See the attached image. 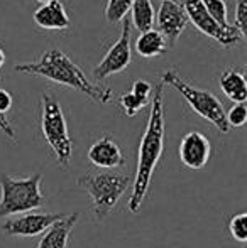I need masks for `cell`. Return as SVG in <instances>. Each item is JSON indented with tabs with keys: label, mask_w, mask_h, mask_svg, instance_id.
<instances>
[{
	"label": "cell",
	"mask_w": 247,
	"mask_h": 248,
	"mask_svg": "<svg viewBox=\"0 0 247 248\" xmlns=\"http://www.w3.org/2000/svg\"><path fill=\"white\" fill-rule=\"evenodd\" d=\"M163 100H165V83L159 79L151 98L148 125H146L144 135L139 144L137 169H135L134 186H132V194L127 204L131 213L141 211L142 202L148 196L152 172L161 160L163 149H165V103Z\"/></svg>",
	"instance_id": "cell-1"
},
{
	"label": "cell",
	"mask_w": 247,
	"mask_h": 248,
	"mask_svg": "<svg viewBox=\"0 0 247 248\" xmlns=\"http://www.w3.org/2000/svg\"><path fill=\"white\" fill-rule=\"evenodd\" d=\"M16 71L24 75L43 76L54 83L69 86L76 92L85 93L92 100L105 105L112 100V90L105 85H95L86 75L60 49H49L41 56L37 61L20 62L16 66Z\"/></svg>",
	"instance_id": "cell-2"
},
{
	"label": "cell",
	"mask_w": 247,
	"mask_h": 248,
	"mask_svg": "<svg viewBox=\"0 0 247 248\" xmlns=\"http://www.w3.org/2000/svg\"><path fill=\"white\" fill-rule=\"evenodd\" d=\"M161 81L165 85H169L181 93V96L188 101V105L191 107V110L195 113H198L201 118L208 120L212 125H215L218 132L222 134H229L231 125L227 122V111L224 110V105L220 103V100L210 93L208 90H200L197 86L186 83L175 69H166L161 75Z\"/></svg>",
	"instance_id": "cell-3"
},
{
	"label": "cell",
	"mask_w": 247,
	"mask_h": 248,
	"mask_svg": "<svg viewBox=\"0 0 247 248\" xmlns=\"http://www.w3.org/2000/svg\"><path fill=\"white\" fill-rule=\"evenodd\" d=\"M41 179L43 174H34L26 179H16L7 174H0V218L41 208L44 202Z\"/></svg>",
	"instance_id": "cell-4"
},
{
	"label": "cell",
	"mask_w": 247,
	"mask_h": 248,
	"mask_svg": "<svg viewBox=\"0 0 247 248\" xmlns=\"http://www.w3.org/2000/svg\"><path fill=\"white\" fill-rule=\"evenodd\" d=\"M76 184L92 198L95 218L103 219L131 186V177L115 172H88L78 177Z\"/></svg>",
	"instance_id": "cell-5"
},
{
	"label": "cell",
	"mask_w": 247,
	"mask_h": 248,
	"mask_svg": "<svg viewBox=\"0 0 247 248\" xmlns=\"http://www.w3.org/2000/svg\"><path fill=\"white\" fill-rule=\"evenodd\" d=\"M41 130L48 145L56 155L61 167H68L73 154V142L69 137L66 118L63 108L54 96L44 93L43 95V113H41Z\"/></svg>",
	"instance_id": "cell-6"
},
{
	"label": "cell",
	"mask_w": 247,
	"mask_h": 248,
	"mask_svg": "<svg viewBox=\"0 0 247 248\" xmlns=\"http://www.w3.org/2000/svg\"><path fill=\"white\" fill-rule=\"evenodd\" d=\"M183 5H185L186 16L190 19V22L197 27L200 32H203L205 36L215 39L218 44L225 47H231L234 44H237L241 41V34L235 29L234 24L224 27L210 16L207 9H205L203 2L201 0H183Z\"/></svg>",
	"instance_id": "cell-7"
},
{
	"label": "cell",
	"mask_w": 247,
	"mask_h": 248,
	"mask_svg": "<svg viewBox=\"0 0 247 248\" xmlns=\"http://www.w3.org/2000/svg\"><path fill=\"white\" fill-rule=\"evenodd\" d=\"M131 31H132V22L125 19L122 22V34H120V37L117 39V43L107 51V54L103 56L100 64L93 69V75H95V78L99 79V81L124 71V69H127V66L131 64V59H132Z\"/></svg>",
	"instance_id": "cell-8"
},
{
	"label": "cell",
	"mask_w": 247,
	"mask_h": 248,
	"mask_svg": "<svg viewBox=\"0 0 247 248\" xmlns=\"http://www.w3.org/2000/svg\"><path fill=\"white\" fill-rule=\"evenodd\" d=\"M63 213H26L17 218L7 219L2 225V232L7 236H36L44 233L49 226L65 218Z\"/></svg>",
	"instance_id": "cell-9"
},
{
	"label": "cell",
	"mask_w": 247,
	"mask_h": 248,
	"mask_svg": "<svg viewBox=\"0 0 247 248\" xmlns=\"http://www.w3.org/2000/svg\"><path fill=\"white\" fill-rule=\"evenodd\" d=\"M188 22H190V19L186 16L185 5L176 2V0L163 2L161 7L158 9V14H156L158 31L166 37L168 46H173L178 41V37L186 29Z\"/></svg>",
	"instance_id": "cell-10"
},
{
	"label": "cell",
	"mask_w": 247,
	"mask_h": 248,
	"mask_svg": "<svg viewBox=\"0 0 247 248\" xmlns=\"http://www.w3.org/2000/svg\"><path fill=\"white\" fill-rule=\"evenodd\" d=\"M212 155L210 140L201 132H188L180 144V159L188 169H203Z\"/></svg>",
	"instance_id": "cell-11"
},
{
	"label": "cell",
	"mask_w": 247,
	"mask_h": 248,
	"mask_svg": "<svg viewBox=\"0 0 247 248\" xmlns=\"http://www.w3.org/2000/svg\"><path fill=\"white\" fill-rule=\"evenodd\" d=\"M88 160L100 169H114V167L124 166L125 155L115 144L112 135H105L88 149Z\"/></svg>",
	"instance_id": "cell-12"
},
{
	"label": "cell",
	"mask_w": 247,
	"mask_h": 248,
	"mask_svg": "<svg viewBox=\"0 0 247 248\" xmlns=\"http://www.w3.org/2000/svg\"><path fill=\"white\" fill-rule=\"evenodd\" d=\"M34 22L43 29L49 31H63L68 29L71 20L66 12L65 5L60 0H54L46 5H41L39 9L34 12Z\"/></svg>",
	"instance_id": "cell-13"
},
{
	"label": "cell",
	"mask_w": 247,
	"mask_h": 248,
	"mask_svg": "<svg viewBox=\"0 0 247 248\" xmlns=\"http://www.w3.org/2000/svg\"><path fill=\"white\" fill-rule=\"evenodd\" d=\"M78 218V213H71V215H66L60 221H56L53 226H49L44 232L37 248H68L69 235H71Z\"/></svg>",
	"instance_id": "cell-14"
},
{
	"label": "cell",
	"mask_w": 247,
	"mask_h": 248,
	"mask_svg": "<svg viewBox=\"0 0 247 248\" xmlns=\"http://www.w3.org/2000/svg\"><path fill=\"white\" fill-rule=\"evenodd\" d=\"M220 88L224 95L234 103H246L247 100V83L244 73L235 69H225L220 75Z\"/></svg>",
	"instance_id": "cell-15"
},
{
	"label": "cell",
	"mask_w": 247,
	"mask_h": 248,
	"mask_svg": "<svg viewBox=\"0 0 247 248\" xmlns=\"http://www.w3.org/2000/svg\"><path fill=\"white\" fill-rule=\"evenodd\" d=\"M135 52L142 58H156L168 49V41L158 29L141 32L135 39Z\"/></svg>",
	"instance_id": "cell-16"
},
{
	"label": "cell",
	"mask_w": 247,
	"mask_h": 248,
	"mask_svg": "<svg viewBox=\"0 0 247 248\" xmlns=\"http://www.w3.org/2000/svg\"><path fill=\"white\" fill-rule=\"evenodd\" d=\"M156 14L151 0H134V5L131 10V22L139 32L152 29Z\"/></svg>",
	"instance_id": "cell-17"
},
{
	"label": "cell",
	"mask_w": 247,
	"mask_h": 248,
	"mask_svg": "<svg viewBox=\"0 0 247 248\" xmlns=\"http://www.w3.org/2000/svg\"><path fill=\"white\" fill-rule=\"evenodd\" d=\"M134 0H109L105 5V19L110 24L124 22L129 10H132Z\"/></svg>",
	"instance_id": "cell-18"
},
{
	"label": "cell",
	"mask_w": 247,
	"mask_h": 248,
	"mask_svg": "<svg viewBox=\"0 0 247 248\" xmlns=\"http://www.w3.org/2000/svg\"><path fill=\"white\" fill-rule=\"evenodd\" d=\"M205 5V9L210 12V16L214 17L215 20H217L220 26L227 27L231 26L229 24V9H227V3H225V0H201Z\"/></svg>",
	"instance_id": "cell-19"
},
{
	"label": "cell",
	"mask_w": 247,
	"mask_h": 248,
	"mask_svg": "<svg viewBox=\"0 0 247 248\" xmlns=\"http://www.w3.org/2000/svg\"><path fill=\"white\" fill-rule=\"evenodd\" d=\"M148 103H149V100L141 98V96L134 95L132 92H127L120 96V107L124 108L127 117H135V115H137Z\"/></svg>",
	"instance_id": "cell-20"
},
{
	"label": "cell",
	"mask_w": 247,
	"mask_h": 248,
	"mask_svg": "<svg viewBox=\"0 0 247 248\" xmlns=\"http://www.w3.org/2000/svg\"><path fill=\"white\" fill-rule=\"evenodd\" d=\"M229 230L234 240L241 243H247V211L239 213L229 223Z\"/></svg>",
	"instance_id": "cell-21"
},
{
	"label": "cell",
	"mask_w": 247,
	"mask_h": 248,
	"mask_svg": "<svg viewBox=\"0 0 247 248\" xmlns=\"http://www.w3.org/2000/svg\"><path fill=\"white\" fill-rule=\"evenodd\" d=\"M235 29L239 31L241 37L247 41V0H237L235 3Z\"/></svg>",
	"instance_id": "cell-22"
},
{
	"label": "cell",
	"mask_w": 247,
	"mask_h": 248,
	"mask_svg": "<svg viewBox=\"0 0 247 248\" xmlns=\"http://www.w3.org/2000/svg\"><path fill=\"white\" fill-rule=\"evenodd\" d=\"M227 122L231 127H244L247 124V107L244 103H235L227 111Z\"/></svg>",
	"instance_id": "cell-23"
},
{
	"label": "cell",
	"mask_w": 247,
	"mask_h": 248,
	"mask_svg": "<svg viewBox=\"0 0 247 248\" xmlns=\"http://www.w3.org/2000/svg\"><path fill=\"white\" fill-rule=\"evenodd\" d=\"M131 92L134 93V95L141 96V98L149 100L152 93H154V90H152V85L149 81H144V79H137V81L132 83Z\"/></svg>",
	"instance_id": "cell-24"
},
{
	"label": "cell",
	"mask_w": 247,
	"mask_h": 248,
	"mask_svg": "<svg viewBox=\"0 0 247 248\" xmlns=\"http://www.w3.org/2000/svg\"><path fill=\"white\" fill-rule=\"evenodd\" d=\"M0 130H2L9 139L16 140V130H14L12 124H10V120L7 118V115L2 113V111H0Z\"/></svg>",
	"instance_id": "cell-25"
},
{
	"label": "cell",
	"mask_w": 247,
	"mask_h": 248,
	"mask_svg": "<svg viewBox=\"0 0 247 248\" xmlns=\"http://www.w3.org/2000/svg\"><path fill=\"white\" fill-rule=\"evenodd\" d=\"M12 103H14V100H12V96H10V93L7 92V90L0 88V111L7 113V111L12 108Z\"/></svg>",
	"instance_id": "cell-26"
},
{
	"label": "cell",
	"mask_w": 247,
	"mask_h": 248,
	"mask_svg": "<svg viewBox=\"0 0 247 248\" xmlns=\"http://www.w3.org/2000/svg\"><path fill=\"white\" fill-rule=\"evenodd\" d=\"M3 62H5V52H3V49L0 47V68L3 66Z\"/></svg>",
	"instance_id": "cell-27"
},
{
	"label": "cell",
	"mask_w": 247,
	"mask_h": 248,
	"mask_svg": "<svg viewBox=\"0 0 247 248\" xmlns=\"http://www.w3.org/2000/svg\"><path fill=\"white\" fill-rule=\"evenodd\" d=\"M36 2L43 3V5H46V3H49V2H54V0H36Z\"/></svg>",
	"instance_id": "cell-28"
},
{
	"label": "cell",
	"mask_w": 247,
	"mask_h": 248,
	"mask_svg": "<svg viewBox=\"0 0 247 248\" xmlns=\"http://www.w3.org/2000/svg\"><path fill=\"white\" fill-rule=\"evenodd\" d=\"M159 2L163 3V2H173V0H159Z\"/></svg>",
	"instance_id": "cell-29"
},
{
	"label": "cell",
	"mask_w": 247,
	"mask_h": 248,
	"mask_svg": "<svg viewBox=\"0 0 247 248\" xmlns=\"http://www.w3.org/2000/svg\"><path fill=\"white\" fill-rule=\"evenodd\" d=\"M244 76H246V83H247V71L244 73Z\"/></svg>",
	"instance_id": "cell-30"
},
{
	"label": "cell",
	"mask_w": 247,
	"mask_h": 248,
	"mask_svg": "<svg viewBox=\"0 0 247 248\" xmlns=\"http://www.w3.org/2000/svg\"><path fill=\"white\" fill-rule=\"evenodd\" d=\"M246 71H247V64H246Z\"/></svg>",
	"instance_id": "cell-31"
}]
</instances>
